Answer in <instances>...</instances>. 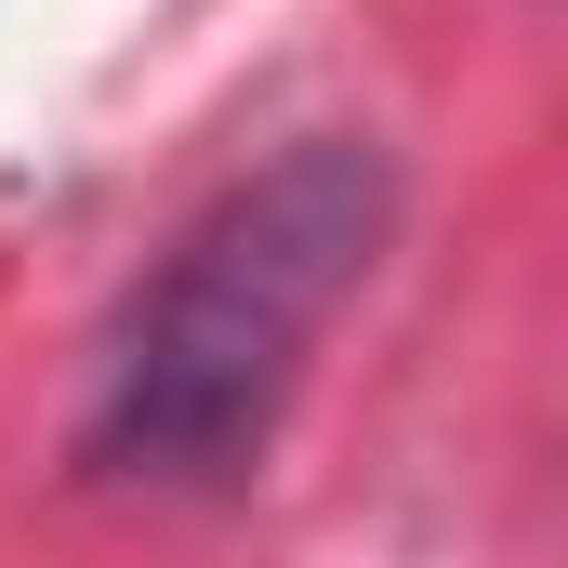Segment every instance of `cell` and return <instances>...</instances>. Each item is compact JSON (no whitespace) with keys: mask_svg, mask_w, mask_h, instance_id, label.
<instances>
[{"mask_svg":"<svg viewBox=\"0 0 568 568\" xmlns=\"http://www.w3.org/2000/svg\"><path fill=\"white\" fill-rule=\"evenodd\" d=\"M384 225H397V172H384V145H344V133L225 185L106 331L93 463H120V476H239L278 424V397L304 384L317 331L344 317V291L371 278Z\"/></svg>","mask_w":568,"mask_h":568,"instance_id":"6da1fadb","label":"cell"}]
</instances>
